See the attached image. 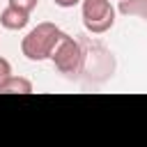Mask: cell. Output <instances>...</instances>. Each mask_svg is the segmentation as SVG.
Returning a JSON list of instances; mask_svg holds the SVG:
<instances>
[{
	"instance_id": "obj_3",
	"label": "cell",
	"mask_w": 147,
	"mask_h": 147,
	"mask_svg": "<svg viewBox=\"0 0 147 147\" xmlns=\"http://www.w3.org/2000/svg\"><path fill=\"white\" fill-rule=\"evenodd\" d=\"M83 25L92 34H103L115 25V7L110 0H83Z\"/></svg>"
},
{
	"instance_id": "obj_1",
	"label": "cell",
	"mask_w": 147,
	"mask_h": 147,
	"mask_svg": "<svg viewBox=\"0 0 147 147\" xmlns=\"http://www.w3.org/2000/svg\"><path fill=\"white\" fill-rule=\"evenodd\" d=\"M62 37V30L55 25V23H39L37 28H32L23 41H21V51L28 60L32 62H41V60H48L55 44L60 41Z\"/></svg>"
},
{
	"instance_id": "obj_9",
	"label": "cell",
	"mask_w": 147,
	"mask_h": 147,
	"mask_svg": "<svg viewBox=\"0 0 147 147\" xmlns=\"http://www.w3.org/2000/svg\"><path fill=\"white\" fill-rule=\"evenodd\" d=\"M57 7H64V9H69V7H76L80 0H53Z\"/></svg>"
},
{
	"instance_id": "obj_2",
	"label": "cell",
	"mask_w": 147,
	"mask_h": 147,
	"mask_svg": "<svg viewBox=\"0 0 147 147\" xmlns=\"http://www.w3.org/2000/svg\"><path fill=\"white\" fill-rule=\"evenodd\" d=\"M51 60H53L55 69L60 74H64L67 78H78L83 74V69H85V51H83V46L74 37H69L64 32H62L60 41L55 44V48L51 53Z\"/></svg>"
},
{
	"instance_id": "obj_4",
	"label": "cell",
	"mask_w": 147,
	"mask_h": 147,
	"mask_svg": "<svg viewBox=\"0 0 147 147\" xmlns=\"http://www.w3.org/2000/svg\"><path fill=\"white\" fill-rule=\"evenodd\" d=\"M28 21H30V14L18 7H11V5L0 14V25L7 30H23L28 25Z\"/></svg>"
},
{
	"instance_id": "obj_6",
	"label": "cell",
	"mask_w": 147,
	"mask_h": 147,
	"mask_svg": "<svg viewBox=\"0 0 147 147\" xmlns=\"http://www.w3.org/2000/svg\"><path fill=\"white\" fill-rule=\"evenodd\" d=\"M119 11L124 16H138L147 21V0H119Z\"/></svg>"
},
{
	"instance_id": "obj_8",
	"label": "cell",
	"mask_w": 147,
	"mask_h": 147,
	"mask_svg": "<svg viewBox=\"0 0 147 147\" xmlns=\"http://www.w3.org/2000/svg\"><path fill=\"white\" fill-rule=\"evenodd\" d=\"M9 76H11V64H9L5 57H0V83L7 80Z\"/></svg>"
},
{
	"instance_id": "obj_5",
	"label": "cell",
	"mask_w": 147,
	"mask_h": 147,
	"mask_svg": "<svg viewBox=\"0 0 147 147\" xmlns=\"http://www.w3.org/2000/svg\"><path fill=\"white\" fill-rule=\"evenodd\" d=\"M0 92H5V94H30L32 83L23 76H9L7 80L0 83Z\"/></svg>"
},
{
	"instance_id": "obj_7",
	"label": "cell",
	"mask_w": 147,
	"mask_h": 147,
	"mask_svg": "<svg viewBox=\"0 0 147 147\" xmlns=\"http://www.w3.org/2000/svg\"><path fill=\"white\" fill-rule=\"evenodd\" d=\"M37 2H39V0H9V5H11V7H18V9L28 11V14L37 7Z\"/></svg>"
}]
</instances>
